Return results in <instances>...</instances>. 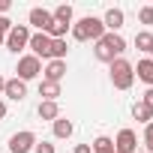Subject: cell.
I'll use <instances>...</instances> for the list:
<instances>
[{"label": "cell", "mask_w": 153, "mask_h": 153, "mask_svg": "<svg viewBox=\"0 0 153 153\" xmlns=\"http://www.w3.org/2000/svg\"><path fill=\"white\" fill-rule=\"evenodd\" d=\"M123 51H126V39H123L120 33H105V36L96 42V48H93L96 60H102V63H111V60H117Z\"/></svg>", "instance_id": "6da1fadb"}, {"label": "cell", "mask_w": 153, "mask_h": 153, "mask_svg": "<svg viewBox=\"0 0 153 153\" xmlns=\"http://www.w3.org/2000/svg\"><path fill=\"white\" fill-rule=\"evenodd\" d=\"M108 72H111V84H114L117 90H129V87L135 84V69H132V63L123 60V57L111 60V63H108Z\"/></svg>", "instance_id": "7a4b0ae2"}, {"label": "cell", "mask_w": 153, "mask_h": 153, "mask_svg": "<svg viewBox=\"0 0 153 153\" xmlns=\"http://www.w3.org/2000/svg\"><path fill=\"white\" fill-rule=\"evenodd\" d=\"M72 36L78 39V42H87V39L99 42V39L105 36V24H102V18H93V15H87V18H81L78 24L72 27Z\"/></svg>", "instance_id": "3957f363"}, {"label": "cell", "mask_w": 153, "mask_h": 153, "mask_svg": "<svg viewBox=\"0 0 153 153\" xmlns=\"http://www.w3.org/2000/svg\"><path fill=\"white\" fill-rule=\"evenodd\" d=\"M27 42H30V30H27V24H15L9 33H6V48L9 51H21V48H27Z\"/></svg>", "instance_id": "277c9868"}, {"label": "cell", "mask_w": 153, "mask_h": 153, "mask_svg": "<svg viewBox=\"0 0 153 153\" xmlns=\"http://www.w3.org/2000/svg\"><path fill=\"white\" fill-rule=\"evenodd\" d=\"M18 75H15V78H21L24 84L30 81V78H36V75L42 72V63H39V57H33V54H27V57H21L18 60V69H15Z\"/></svg>", "instance_id": "5b68a950"}, {"label": "cell", "mask_w": 153, "mask_h": 153, "mask_svg": "<svg viewBox=\"0 0 153 153\" xmlns=\"http://www.w3.org/2000/svg\"><path fill=\"white\" fill-rule=\"evenodd\" d=\"M33 147H36V135H33L30 129L15 132V135L9 138V153H30Z\"/></svg>", "instance_id": "8992f818"}, {"label": "cell", "mask_w": 153, "mask_h": 153, "mask_svg": "<svg viewBox=\"0 0 153 153\" xmlns=\"http://www.w3.org/2000/svg\"><path fill=\"white\" fill-rule=\"evenodd\" d=\"M135 147H138V135L132 129H120L114 138V150L117 153H135Z\"/></svg>", "instance_id": "52a82bcc"}, {"label": "cell", "mask_w": 153, "mask_h": 153, "mask_svg": "<svg viewBox=\"0 0 153 153\" xmlns=\"http://www.w3.org/2000/svg\"><path fill=\"white\" fill-rule=\"evenodd\" d=\"M27 18H30V24H33V27H36L39 33H48V27L54 24V15H51L48 9H42V6L30 9V15H27Z\"/></svg>", "instance_id": "ba28073f"}, {"label": "cell", "mask_w": 153, "mask_h": 153, "mask_svg": "<svg viewBox=\"0 0 153 153\" xmlns=\"http://www.w3.org/2000/svg\"><path fill=\"white\" fill-rule=\"evenodd\" d=\"M30 51H33V57H45L48 60V48H51V36L48 33H30Z\"/></svg>", "instance_id": "9c48e42d"}, {"label": "cell", "mask_w": 153, "mask_h": 153, "mask_svg": "<svg viewBox=\"0 0 153 153\" xmlns=\"http://www.w3.org/2000/svg\"><path fill=\"white\" fill-rule=\"evenodd\" d=\"M3 93H6L12 102H21V99L27 96V84H24L21 78H6V87H3Z\"/></svg>", "instance_id": "30bf717a"}, {"label": "cell", "mask_w": 153, "mask_h": 153, "mask_svg": "<svg viewBox=\"0 0 153 153\" xmlns=\"http://www.w3.org/2000/svg\"><path fill=\"white\" fill-rule=\"evenodd\" d=\"M102 24H105V33H117V30L123 27V9H117V6H111V9L105 12V18H102Z\"/></svg>", "instance_id": "8fae6325"}, {"label": "cell", "mask_w": 153, "mask_h": 153, "mask_svg": "<svg viewBox=\"0 0 153 153\" xmlns=\"http://www.w3.org/2000/svg\"><path fill=\"white\" fill-rule=\"evenodd\" d=\"M63 75H66V60H48V66H45V78H42V81L60 84Z\"/></svg>", "instance_id": "7c38bea8"}, {"label": "cell", "mask_w": 153, "mask_h": 153, "mask_svg": "<svg viewBox=\"0 0 153 153\" xmlns=\"http://www.w3.org/2000/svg\"><path fill=\"white\" fill-rule=\"evenodd\" d=\"M132 69H135V75H138L144 84H150V87H153V60H150V57L138 60V66H132Z\"/></svg>", "instance_id": "4fadbf2b"}, {"label": "cell", "mask_w": 153, "mask_h": 153, "mask_svg": "<svg viewBox=\"0 0 153 153\" xmlns=\"http://www.w3.org/2000/svg\"><path fill=\"white\" fill-rule=\"evenodd\" d=\"M39 96H42V102H57V96H60V84H54V81H42V84H39Z\"/></svg>", "instance_id": "5bb4252c"}, {"label": "cell", "mask_w": 153, "mask_h": 153, "mask_svg": "<svg viewBox=\"0 0 153 153\" xmlns=\"http://www.w3.org/2000/svg\"><path fill=\"white\" fill-rule=\"evenodd\" d=\"M36 111H39V120H51V123H54V120L60 117V105H57V102H39Z\"/></svg>", "instance_id": "9a60e30c"}, {"label": "cell", "mask_w": 153, "mask_h": 153, "mask_svg": "<svg viewBox=\"0 0 153 153\" xmlns=\"http://www.w3.org/2000/svg\"><path fill=\"white\" fill-rule=\"evenodd\" d=\"M132 117L147 126V123H153V108H147L144 102H135V105H132Z\"/></svg>", "instance_id": "2e32d148"}, {"label": "cell", "mask_w": 153, "mask_h": 153, "mask_svg": "<svg viewBox=\"0 0 153 153\" xmlns=\"http://www.w3.org/2000/svg\"><path fill=\"white\" fill-rule=\"evenodd\" d=\"M72 132H75L72 120H66V117H57L54 120V138H69Z\"/></svg>", "instance_id": "e0dca14e"}, {"label": "cell", "mask_w": 153, "mask_h": 153, "mask_svg": "<svg viewBox=\"0 0 153 153\" xmlns=\"http://www.w3.org/2000/svg\"><path fill=\"white\" fill-rule=\"evenodd\" d=\"M48 60H66V39H51Z\"/></svg>", "instance_id": "ac0fdd59"}, {"label": "cell", "mask_w": 153, "mask_h": 153, "mask_svg": "<svg viewBox=\"0 0 153 153\" xmlns=\"http://www.w3.org/2000/svg\"><path fill=\"white\" fill-rule=\"evenodd\" d=\"M90 150H93V153H117V150H114V141H111L108 135H99V138L90 144Z\"/></svg>", "instance_id": "d6986e66"}, {"label": "cell", "mask_w": 153, "mask_h": 153, "mask_svg": "<svg viewBox=\"0 0 153 153\" xmlns=\"http://www.w3.org/2000/svg\"><path fill=\"white\" fill-rule=\"evenodd\" d=\"M51 15H54V21H60V24H69V27H72V6H69V3L57 6Z\"/></svg>", "instance_id": "ffe728a7"}, {"label": "cell", "mask_w": 153, "mask_h": 153, "mask_svg": "<svg viewBox=\"0 0 153 153\" xmlns=\"http://www.w3.org/2000/svg\"><path fill=\"white\" fill-rule=\"evenodd\" d=\"M150 45H153V33H147V30L135 33V48L138 51H150Z\"/></svg>", "instance_id": "44dd1931"}, {"label": "cell", "mask_w": 153, "mask_h": 153, "mask_svg": "<svg viewBox=\"0 0 153 153\" xmlns=\"http://www.w3.org/2000/svg\"><path fill=\"white\" fill-rule=\"evenodd\" d=\"M138 18H141V24H153V6H141Z\"/></svg>", "instance_id": "7402d4cb"}, {"label": "cell", "mask_w": 153, "mask_h": 153, "mask_svg": "<svg viewBox=\"0 0 153 153\" xmlns=\"http://www.w3.org/2000/svg\"><path fill=\"white\" fill-rule=\"evenodd\" d=\"M144 144H147V153H153V123L144 126Z\"/></svg>", "instance_id": "603a6c76"}, {"label": "cell", "mask_w": 153, "mask_h": 153, "mask_svg": "<svg viewBox=\"0 0 153 153\" xmlns=\"http://www.w3.org/2000/svg\"><path fill=\"white\" fill-rule=\"evenodd\" d=\"M33 153H57V150H54V144H48V141H36Z\"/></svg>", "instance_id": "cb8c5ba5"}, {"label": "cell", "mask_w": 153, "mask_h": 153, "mask_svg": "<svg viewBox=\"0 0 153 153\" xmlns=\"http://www.w3.org/2000/svg\"><path fill=\"white\" fill-rule=\"evenodd\" d=\"M12 27H15V24H12V21H9L6 15H0V36H6V33H9Z\"/></svg>", "instance_id": "d4e9b609"}, {"label": "cell", "mask_w": 153, "mask_h": 153, "mask_svg": "<svg viewBox=\"0 0 153 153\" xmlns=\"http://www.w3.org/2000/svg\"><path fill=\"white\" fill-rule=\"evenodd\" d=\"M147 108H153V87H147V93H144V99H141Z\"/></svg>", "instance_id": "484cf974"}, {"label": "cell", "mask_w": 153, "mask_h": 153, "mask_svg": "<svg viewBox=\"0 0 153 153\" xmlns=\"http://www.w3.org/2000/svg\"><path fill=\"white\" fill-rule=\"evenodd\" d=\"M75 153H93L90 144H75Z\"/></svg>", "instance_id": "4316f807"}, {"label": "cell", "mask_w": 153, "mask_h": 153, "mask_svg": "<svg viewBox=\"0 0 153 153\" xmlns=\"http://www.w3.org/2000/svg\"><path fill=\"white\" fill-rule=\"evenodd\" d=\"M3 117H6V102L0 99V120H3Z\"/></svg>", "instance_id": "83f0119b"}, {"label": "cell", "mask_w": 153, "mask_h": 153, "mask_svg": "<svg viewBox=\"0 0 153 153\" xmlns=\"http://www.w3.org/2000/svg\"><path fill=\"white\" fill-rule=\"evenodd\" d=\"M9 9V0H0V12H6Z\"/></svg>", "instance_id": "f1b7e54d"}, {"label": "cell", "mask_w": 153, "mask_h": 153, "mask_svg": "<svg viewBox=\"0 0 153 153\" xmlns=\"http://www.w3.org/2000/svg\"><path fill=\"white\" fill-rule=\"evenodd\" d=\"M3 87H6V78H3V75H0V93H3Z\"/></svg>", "instance_id": "f546056e"}, {"label": "cell", "mask_w": 153, "mask_h": 153, "mask_svg": "<svg viewBox=\"0 0 153 153\" xmlns=\"http://www.w3.org/2000/svg\"><path fill=\"white\" fill-rule=\"evenodd\" d=\"M0 45H6V36H0Z\"/></svg>", "instance_id": "4dcf8cb0"}, {"label": "cell", "mask_w": 153, "mask_h": 153, "mask_svg": "<svg viewBox=\"0 0 153 153\" xmlns=\"http://www.w3.org/2000/svg\"><path fill=\"white\" fill-rule=\"evenodd\" d=\"M147 54H150V60H153V45H150V51H147Z\"/></svg>", "instance_id": "1f68e13d"}]
</instances>
